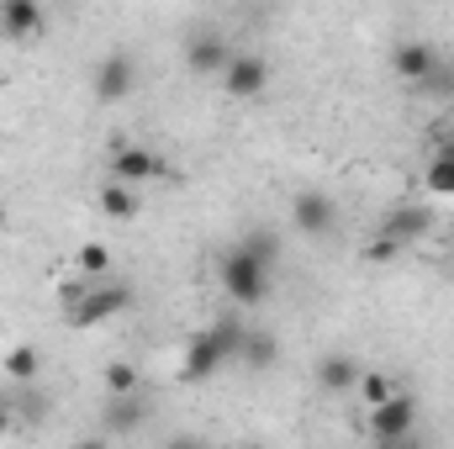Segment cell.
<instances>
[{"mask_svg": "<svg viewBox=\"0 0 454 449\" xmlns=\"http://www.w3.org/2000/svg\"><path fill=\"white\" fill-rule=\"evenodd\" d=\"M74 270H80V280H106V270H112V248L106 243H80L74 248Z\"/></svg>", "mask_w": 454, "mask_h": 449, "instance_id": "obj_20", "label": "cell"}, {"mask_svg": "<svg viewBox=\"0 0 454 449\" xmlns=\"http://www.w3.org/2000/svg\"><path fill=\"white\" fill-rule=\"evenodd\" d=\"M423 191H428L434 201H454V143L428 159V169H423Z\"/></svg>", "mask_w": 454, "mask_h": 449, "instance_id": "obj_15", "label": "cell"}, {"mask_svg": "<svg viewBox=\"0 0 454 449\" xmlns=\"http://www.w3.org/2000/svg\"><path fill=\"white\" fill-rule=\"evenodd\" d=\"M232 43L227 37H217V32H201V37H191L185 43V69L191 75H201V80H223V69L232 64Z\"/></svg>", "mask_w": 454, "mask_h": 449, "instance_id": "obj_8", "label": "cell"}, {"mask_svg": "<svg viewBox=\"0 0 454 449\" xmlns=\"http://www.w3.org/2000/svg\"><path fill=\"white\" fill-rule=\"evenodd\" d=\"M264 85H270V59L238 48L232 64L223 69V91L232 96V101H254V96H264Z\"/></svg>", "mask_w": 454, "mask_h": 449, "instance_id": "obj_6", "label": "cell"}, {"mask_svg": "<svg viewBox=\"0 0 454 449\" xmlns=\"http://www.w3.org/2000/svg\"><path fill=\"white\" fill-rule=\"evenodd\" d=\"M359 365H354V354H328L323 365H317V391H328V397H343V391H354L359 386Z\"/></svg>", "mask_w": 454, "mask_h": 449, "instance_id": "obj_14", "label": "cell"}, {"mask_svg": "<svg viewBox=\"0 0 454 449\" xmlns=\"http://www.w3.org/2000/svg\"><path fill=\"white\" fill-rule=\"evenodd\" d=\"M74 449H112V439H106V434H90V439H80Z\"/></svg>", "mask_w": 454, "mask_h": 449, "instance_id": "obj_27", "label": "cell"}, {"mask_svg": "<svg viewBox=\"0 0 454 449\" xmlns=\"http://www.w3.org/2000/svg\"><path fill=\"white\" fill-rule=\"evenodd\" d=\"M106 169H112L116 185H127V191H143V185H153V180H164V175H169L164 154H153V148H143V143H127V148H116Z\"/></svg>", "mask_w": 454, "mask_h": 449, "instance_id": "obj_4", "label": "cell"}, {"mask_svg": "<svg viewBox=\"0 0 454 449\" xmlns=\"http://www.w3.org/2000/svg\"><path fill=\"white\" fill-rule=\"evenodd\" d=\"M238 359H243L248 370H270V365L280 359V343H275V334H264V328H248V334H243V349H238Z\"/></svg>", "mask_w": 454, "mask_h": 449, "instance_id": "obj_17", "label": "cell"}, {"mask_svg": "<svg viewBox=\"0 0 454 449\" xmlns=\"http://www.w3.org/2000/svg\"><path fill=\"white\" fill-rule=\"evenodd\" d=\"M380 232L391 238V243H418V238H428L434 232V212L423 207V201H402V207H391L386 217H380Z\"/></svg>", "mask_w": 454, "mask_h": 449, "instance_id": "obj_10", "label": "cell"}, {"mask_svg": "<svg viewBox=\"0 0 454 449\" xmlns=\"http://www.w3.org/2000/svg\"><path fill=\"white\" fill-rule=\"evenodd\" d=\"M148 423V397H106L101 407V434H137Z\"/></svg>", "mask_w": 454, "mask_h": 449, "instance_id": "obj_12", "label": "cell"}, {"mask_svg": "<svg viewBox=\"0 0 454 449\" xmlns=\"http://www.w3.org/2000/svg\"><path fill=\"white\" fill-rule=\"evenodd\" d=\"M391 69H396V80H407V85H428V80L439 75V53H434L428 43L407 37V43L391 48Z\"/></svg>", "mask_w": 454, "mask_h": 449, "instance_id": "obj_11", "label": "cell"}, {"mask_svg": "<svg viewBox=\"0 0 454 449\" xmlns=\"http://www.w3.org/2000/svg\"><path fill=\"white\" fill-rule=\"evenodd\" d=\"M370 439L375 445H391V439H407V434H418V397L412 391H396L386 407H370Z\"/></svg>", "mask_w": 454, "mask_h": 449, "instance_id": "obj_5", "label": "cell"}, {"mask_svg": "<svg viewBox=\"0 0 454 449\" xmlns=\"http://www.w3.org/2000/svg\"><path fill=\"white\" fill-rule=\"evenodd\" d=\"M243 334H248V328H243L238 318H223V323H212L207 334L185 338V354H180V381H185V386H201V381H212L227 359H238Z\"/></svg>", "mask_w": 454, "mask_h": 449, "instance_id": "obj_1", "label": "cell"}, {"mask_svg": "<svg viewBox=\"0 0 454 449\" xmlns=\"http://www.w3.org/2000/svg\"><path fill=\"white\" fill-rule=\"evenodd\" d=\"M0 370H5V381H16V386H32V381H37V370H43V354H37L32 343H16V349H5Z\"/></svg>", "mask_w": 454, "mask_h": 449, "instance_id": "obj_16", "label": "cell"}, {"mask_svg": "<svg viewBox=\"0 0 454 449\" xmlns=\"http://www.w3.org/2000/svg\"><path fill=\"white\" fill-rule=\"evenodd\" d=\"M132 307V286L127 280H90L69 307H64V323L69 328H101Z\"/></svg>", "mask_w": 454, "mask_h": 449, "instance_id": "obj_2", "label": "cell"}, {"mask_svg": "<svg viewBox=\"0 0 454 449\" xmlns=\"http://www.w3.org/2000/svg\"><path fill=\"white\" fill-rule=\"evenodd\" d=\"M243 449H270V445H243Z\"/></svg>", "mask_w": 454, "mask_h": 449, "instance_id": "obj_29", "label": "cell"}, {"mask_svg": "<svg viewBox=\"0 0 454 449\" xmlns=\"http://www.w3.org/2000/svg\"><path fill=\"white\" fill-rule=\"evenodd\" d=\"M291 223H296V232H307V238H328L339 227V201L328 191H296Z\"/></svg>", "mask_w": 454, "mask_h": 449, "instance_id": "obj_7", "label": "cell"}, {"mask_svg": "<svg viewBox=\"0 0 454 449\" xmlns=\"http://www.w3.org/2000/svg\"><path fill=\"white\" fill-rule=\"evenodd\" d=\"M375 449H423V439H418V434H407V439H391V445H375Z\"/></svg>", "mask_w": 454, "mask_h": 449, "instance_id": "obj_26", "label": "cell"}, {"mask_svg": "<svg viewBox=\"0 0 454 449\" xmlns=\"http://www.w3.org/2000/svg\"><path fill=\"white\" fill-rule=\"evenodd\" d=\"M164 449H212V445H207V439H196V434H175Z\"/></svg>", "mask_w": 454, "mask_h": 449, "instance_id": "obj_24", "label": "cell"}, {"mask_svg": "<svg viewBox=\"0 0 454 449\" xmlns=\"http://www.w3.org/2000/svg\"><path fill=\"white\" fill-rule=\"evenodd\" d=\"M217 280H223V291L238 307H254V302H264V291H270V264H259V259L243 254V248H227L223 264H217Z\"/></svg>", "mask_w": 454, "mask_h": 449, "instance_id": "obj_3", "label": "cell"}, {"mask_svg": "<svg viewBox=\"0 0 454 449\" xmlns=\"http://www.w3.org/2000/svg\"><path fill=\"white\" fill-rule=\"evenodd\" d=\"M137 191H127V185H116V180H106L101 185V217H112V223H132L137 217Z\"/></svg>", "mask_w": 454, "mask_h": 449, "instance_id": "obj_19", "label": "cell"}, {"mask_svg": "<svg viewBox=\"0 0 454 449\" xmlns=\"http://www.w3.org/2000/svg\"><path fill=\"white\" fill-rule=\"evenodd\" d=\"M238 248H243V254H254L259 264H275V254H280V238H275V232H248Z\"/></svg>", "mask_w": 454, "mask_h": 449, "instance_id": "obj_22", "label": "cell"}, {"mask_svg": "<svg viewBox=\"0 0 454 449\" xmlns=\"http://www.w3.org/2000/svg\"><path fill=\"white\" fill-rule=\"evenodd\" d=\"M43 21H48V16H43V5H37V0H5V5H0V32H5V37H16V43L37 37V32H43Z\"/></svg>", "mask_w": 454, "mask_h": 449, "instance_id": "obj_13", "label": "cell"}, {"mask_svg": "<svg viewBox=\"0 0 454 449\" xmlns=\"http://www.w3.org/2000/svg\"><path fill=\"white\" fill-rule=\"evenodd\" d=\"M11 429H16V407H11V402H5V397H0V439H5V434H11Z\"/></svg>", "mask_w": 454, "mask_h": 449, "instance_id": "obj_25", "label": "cell"}, {"mask_svg": "<svg viewBox=\"0 0 454 449\" xmlns=\"http://www.w3.org/2000/svg\"><path fill=\"white\" fill-rule=\"evenodd\" d=\"M101 391H106V397H137V391H143L137 365H132V359H112V365L101 370Z\"/></svg>", "mask_w": 454, "mask_h": 449, "instance_id": "obj_18", "label": "cell"}, {"mask_svg": "<svg viewBox=\"0 0 454 449\" xmlns=\"http://www.w3.org/2000/svg\"><path fill=\"white\" fill-rule=\"evenodd\" d=\"M0 227H5V201H0Z\"/></svg>", "mask_w": 454, "mask_h": 449, "instance_id": "obj_28", "label": "cell"}, {"mask_svg": "<svg viewBox=\"0 0 454 449\" xmlns=\"http://www.w3.org/2000/svg\"><path fill=\"white\" fill-rule=\"evenodd\" d=\"M396 254H402V243H391L386 232H375V238L364 243V259H370V264H391Z\"/></svg>", "mask_w": 454, "mask_h": 449, "instance_id": "obj_23", "label": "cell"}, {"mask_svg": "<svg viewBox=\"0 0 454 449\" xmlns=\"http://www.w3.org/2000/svg\"><path fill=\"white\" fill-rule=\"evenodd\" d=\"M132 85H137V64H132V53H106V59L96 64V101H101V106L127 101Z\"/></svg>", "mask_w": 454, "mask_h": 449, "instance_id": "obj_9", "label": "cell"}, {"mask_svg": "<svg viewBox=\"0 0 454 449\" xmlns=\"http://www.w3.org/2000/svg\"><path fill=\"white\" fill-rule=\"evenodd\" d=\"M354 391H359V402H364V407H386L402 386H396V375H386V370H364Z\"/></svg>", "mask_w": 454, "mask_h": 449, "instance_id": "obj_21", "label": "cell"}]
</instances>
